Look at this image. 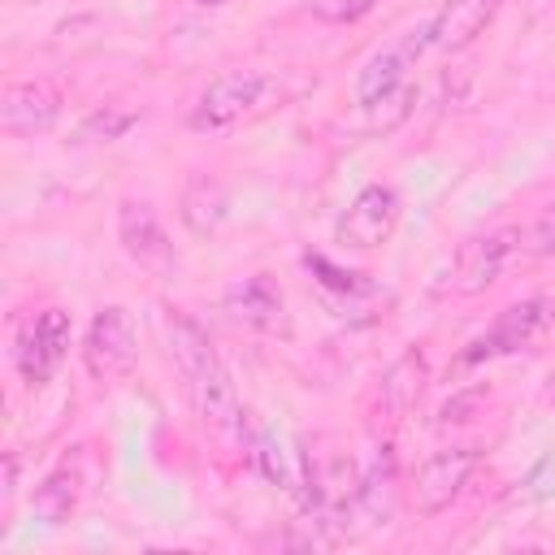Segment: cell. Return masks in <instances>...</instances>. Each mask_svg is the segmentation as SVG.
<instances>
[{"label":"cell","instance_id":"cell-1","mask_svg":"<svg viewBox=\"0 0 555 555\" xmlns=\"http://www.w3.org/2000/svg\"><path fill=\"white\" fill-rule=\"evenodd\" d=\"M169 347H173V360L186 377V390H191V403H195L204 429L217 438H234L238 434V399H234L230 373H225L217 347L208 343V334L191 317L178 312L169 321Z\"/></svg>","mask_w":555,"mask_h":555},{"label":"cell","instance_id":"cell-2","mask_svg":"<svg viewBox=\"0 0 555 555\" xmlns=\"http://www.w3.org/2000/svg\"><path fill=\"white\" fill-rule=\"evenodd\" d=\"M273 91H278L273 74H260V69L221 74V78H212V82L199 91V100H195V108H191L186 121H191V130H199V134L234 130L238 121L256 117V113L269 104Z\"/></svg>","mask_w":555,"mask_h":555},{"label":"cell","instance_id":"cell-3","mask_svg":"<svg viewBox=\"0 0 555 555\" xmlns=\"http://www.w3.org/2000/svg\"><path fill=\"white\" fill-rule=\"evenodd\" d=\"M139 356V338H134V321L121 304H108L91 317L87 338H82V364L95 382H117L130 373Z\"/></svg>","mask_w":555,"mask_h":555},{"label":"cell","instance_id":"cell-4","mask_svg":"<svg viewBox=\"0 0 555 555\" xmlns=\"http://www.w3.org/2000/svg\"><path fill=\"white\" fill-rule=\"evenodd\" d=\"M399 225V191L386 186V182H373L364 186L338 217L334 225V238L343 247H356V251H369V247H382Z\"/></svg>","mask_w":555,"mask_h":555},{"label":"cell","instance_id":"cell-5","mask_svg":"<svg viewBox=\"0 0 555 555\" xmlns=\"http://www.w3.org/2000/svg\"><path fill=\"white\" fill-rule=\"evenodd\" d=\"M117 238H121V251L147 269L152 278H169L178 256H173V243L160 225V217L152 212V204L143 199H121L117 204Z\"/></svg>","mask_w":555,"mask_h":555},{"label":"cell","instance_id":"cell-6","mask_svg":"<svg viewBox=\"0 0 555 555\" xmlns=\"http://www.w3.org/2000/svg\"><path fill=\"white\" fill-rule=\"evenodd\" d=\"M555 321V304L551 299H525V304H512L494 317V325L468 343V351L460 356L464 364H477V360H490V356H507V351H520L525 343H533L546 325Z\"/></svg>","mask_w":555,"mask_h":555},{"label":"cell","instance_id":"cell-7","mask_svg":"<svg viewBox=\"0 0 555 555\" xmlns=\"http://www.w3.org/2000/svg\"><path fill=\"white\" fill-rule=\"evenodd\" d=\"M425 48H429V26L421 22V26L408 30L403 39L386 43L382 52H373V56L360 65V74H356V87H351V91H356V104L369 108V104H377L382 95L399 91L403 78H408V69H412V61H416Z\"/></svg>","mask_w":555,"mask_h":555},{"label":"cell","instance_id":"cell-8","mask_svg":"<svg viewBox=\"0 0 555 555\" xmlns=\"http://www.w3.org/2000/svg\"><path fill=\"white\" fill-rule=\"evenodd\" d=\"M477 464V447H447V451H434L421 473H416V486H412V503L421 516H438L455 503V494L464 490L468 473Z\"/></svg>","mask_w":555,"mask_h":555},{"label":"cell","instance_id":"cell-9","mask_svg":"<svg viewBox=\"0 0 555 555\" xmlns=\"http://www.w3.org/2000/svg\"><path fill=\"white\" fill-rule=\"evenodd\" d=\"M65 351H69V312L65 308H43L30 321V330L22 334V347H17V369H22L26 386L39 390L61 369Z\"/></svg>","mask_w":555,"mask_h":555},{"label":"cell","instance_id":"cell-10","mask_svg":"<svg viewBox=\"0 0 555 555\" xmlns=\"http://www.w3.org/2000/svg\"><path fill=\"white\" fill-rule=\"evenodd\" d=\"M56 117H61V91H56V82H48V78L13 82V87L0 95V126H4V134H13V139L43 134V130H52Z\"/></svg>","mask_w":555,"mask_h":555},{"label":"cell","instance_id":"cell-11","mask_svg":"<svg viewBox=\"0 0 555 555\" xmlns=\"http://www.w3.org/2000/svg\"><path fill=\"white\" fill-rule=\"evenodd\" d=\"M507 256H512V230H490V234L464 238L451 260V286L460 295H477V291L494 286Z\"/></svg>","mask_w":555,"mask_h":555},{"label":"cell","instance_id":"cell-12","mask_svg":"<svg viewBox=\"0 0 555 555\" xmlns=\"http://www.w3.org/2000/svg\"><path fill=\"white\" fill-rule=\"evenodd\" d=\"M503 0H447L425 26H429V43L442 48V52H460L468 48L499 13Z\"/></svg>","mask_w":555,"mask_h":555},{"label":"cell","instance_id":"cell-13","mask_svg":"<svg viewBox=\"0 0 555 555\" xmlns=\"http://www.w3.org/2000/svg\"><path fill=\"white\" fill-rule=\"evenodd\" d=\"M282 286L269 278V273H251V278H238L230 291H225V312L251 330H273L282 321Z\"/></svg>","mask_w":555,"mask_h":555},{"label":"cell","instance_id":"cell-14","mask_svg":"<svg viewBox=\"0 0 555 555\" xmlns=\"http://www.w3.org/2000/svg\"><path fill=\"white\" fill-rule=\"evenodd\" d=\"M78 494H82V473H78V464L65 460L35 486V516L43 525H65L78 507Z\"/></svg>","mask_w":555,"mask_h":555},{"label":"cell","instance_id":"cell-15","mask_svg":"<svg viewBox=\"0 0 555 555\" xmlns=\"http://www.w3.org/2000/svg\"><path fill=\"white\" fill-rule=\"evenodd\" d=\"M225 208H230V199H225V186L217 178L195 173L186 182V191H182V221H186L191 234H212L225 221Z\"/></svg>","mask_w":555,"mask_h":555},{"label":"cell","instance_id":"cell-16","mask_svg":"<svg viewBox=\"0 0 555 555\" xmlns=\"http://www.w3.org/2000/svg\"><path fill=\"white\" fill-rule=\"evenodd\" d=\"M390 503H395V460H390V451L382 447V451L373 455V464L360 473V512L386 525Z\"/></svg>","mask_w":555,"mask_h":555},{"label":"cell","instance_id":"cell-17","mask_svg":"<svg viewBox=\"0 0 555 555\" xmlns=\"http://www.w3.org/2000/svg\"><path fill=\"white\" fill-rule=\"evenodd\" d=\"M421 377H425V364H421V356L412 351V356H403L390 373H386V382H382V395H386V403L395 408V412H408L412 403H416V395H421Z\"/></svg>","mask_w":555,"mask_h":555},{"label":"cell","instance_id":"cell-18","mask_svg":"<svg viewBox=\"0 0 555 555\" xmlns=\"http://www.w3.org/2000/svg\"><path fill=\"white\" fill-rule=\"evenodd\" d=\"M256 460H260V473L273 481V486H282V490H299V468L291 464V451L282 447V438L278 434H260V442H256Z\"/></svg>","mask_w":555,"mask_h":555},{"label":"cell","instance_id":"cell-19","mask_svg":"<svg viewBox=\"0 0 555 555\" xmlns=\"http://www.w3.org/2000/svg\"><path fill=\"white\" fill-rule=\"evenodd\" d=\"M134 121H139L134 108H113V104H104V108H95V113L82 117L78 139H82V143H91V139H121Z\"/></svg>","mask_w":555,"mask_h":555},{"label":"cell","instance_id":"cell-20","mask_svg":"<svg viewBox=\"0 0 555 555\" xmlns=\"http://www.w3.org/2000/svg\"><path fill=\"white\" fill-rule=\"evenodd\" d=\"M412 100H416V91L403 82L399 91H390V95H382L377 104H369V108H373V130H390V126H399V121L412 113Z\"/></svg>","mask_w":555,"mask_h":555},{"label":"cell","instance_id":"cell-21","mask_svg":"<svg viewBox=\"0 0 555 555\" xmlns=\"http://www.w3.org/2000/svg\"><path fill=\"white\" fill-rule=\"evenodd\" d=\"M373 4H377V0H317L312 13H317L321 22H356V17H364Z\"/></svg>","mask_w":555,"mask_h":555},{"label":"cell","instance_id":"cell-22","mask_svg":"<svg viewBox=\"0 0 555 555\" xmlns=\"http://www.w3.org/2000/svg\"><path fill=\"white\" fill-rule=\"evenodd\" d=\"M529 251L533 256H555V199L538 212V221L529 225Z\"/></svg>","mask_w":555,"mask_h":555},{"label":"cell","instance_id":"cell-23","mask_svg":"<svg viewBox=\"0 0 555 555\" xmlns=\"http://www.w3.org/2000/svg\"><path fill=\"white\" fill-rule=\"evenodd\" d=\"M195 4H221V0H195Z\"/></svg>","mask_w":555,"mask_h":555}]
</instances>
